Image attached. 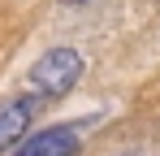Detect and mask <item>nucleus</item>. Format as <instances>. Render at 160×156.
Wrapping results in <instances>:
<instances>
[{
  "instance_id": "4",
  "label": "nucleus",
  "mask_w": 160,
  "mask_h": 156,
  "mask_svg": "<svg viewBox=\"0 0 160 156\" xmlns=\"http://www.w3.org/2000/svg\"><path fill=\"white\" fill-rule=\"evenodd\" d=\"M61 4H87V0H61Z\"/></svg>"
},
{
  "instance_id": "2",
  "label": "nucleus",
  "mask_w": 160,
  "mask_h": 156,
  "mask_svg": "<svg viewBox=\"0 0 160 156\" xmlns=\"http://www.w3.org/2000/svg\"><path fill=\"white\" fill-rule=\"evenodd\" d=\"M78 143L82 139L74 126H52V130H39L35 139H22V148L13 156H74Z\"/></svg>"
},
{
  "instance_id": "3",
  "label": "nucleus",
  "mask_w": 160,
  "mask_h": 156,
  "mask_svg": "<svg viewBox=\"0 0 160 156\" xmlns=\"http://www.w3.org/2000/svg\"><path fill=\"white\" fill-rule=\"evenodd\" d=\"M35 108H39L35 100H9V104H0V152L13 148L18 139H26L30 122H35Z\"/></svg>"
},
{
  "instance_id": "1",
  "label": "nucleus",
  "mask_w": 160,
  "mask_h": 156,
  "mask_svg": "<svg viewBox=\"0 0 160 156\" xmlns=\"http://www.w3.org/2000/svg\"><path fill=\"white\" fill-rule=\"evenodd\" d=\"M26 78L35 87V96H65L69 87H78V78H82V56L74 48H52L30 65Z\"/></svg>"
}]
</instances>
